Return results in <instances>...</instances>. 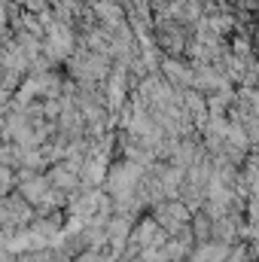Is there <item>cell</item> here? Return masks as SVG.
<instances>
[{
  "label": "cell",
  "instance_id": "7a4b0ae2",
  "mask_svg": "<svg viewBox=\"0 0 259 262\" xmlns=\"http://www.w3.org/2000/svg\"><path fill=\"white\" fill-rule=\"evenodd\" d=\"M73 180H76L73 168H55L52 171V186L55 189H73Z\"/></svg>",
  "mask_w": 259,
  "mask_h": 262
},
{
  "label": "cell",
  "instance_id": "6da1fadb",
  "mask_svg": "<svg viewBox=\"0 0 259 262\" xmlns=\"http://www.w3.org/2000/svg\"><path fill=\"white\" fill-rule=\"evenodd\" d=\"M159 220L171 229V232H177V229H186V210H183V204H162L159 207Z\"/></svg>",
  "mask_w": 259,
  "mask_h": 262
}]
</instances>
